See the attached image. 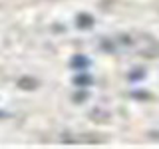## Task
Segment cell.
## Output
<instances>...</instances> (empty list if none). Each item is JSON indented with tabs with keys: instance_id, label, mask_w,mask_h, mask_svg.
Returning a JSON list of instances; mask_svg holds the SVG:
<instances>
[{
	"instance_id": "obj_4",
	"label": "cell",
	"mask_w": 159,
	"mask_h": 149,
	"mask_svg": "<svg viewBox=\"0 0 159 149\" xmlns=\"http://www.w3.org/2000/svg\"><path fill=\"white\" fill-rule=\"evenodd\" d=\"M74 82H76L78 86H88V84H92V78H89V76H84V74H80V76L74 78Z\"/></svg>"
},
{
	"instance_id": "obj_3",
	"label": "cell",
	"mask_w": 159,
	"mask_h": 149,
	"mask_svg": "<svg viewBox=\"0 0 159 149\" xmlns=\"http://www.w3.org/2000/svg\"><path fill=\"white\" fill-rule=\"evenodd\" d=\"M88 60H86V56H76V58H74L72 60V66L74 68H84V66H88Z\"/></svg>"
},
{
	"instance_id": "obj_2",
	"label": "cell",
	"mask_w": 159,
	"mask_h": 149,
	"mask_svg": "<svg viewBox=\"0 0 159 149\" xmlns=\"http://www.w3.org/2000/svg\"><path fill=\"white\" fill-rule=\"evenodd\" d=\"M18 86L22 88V89H32V88H36V79H32V78H22L18 82Z\"/></svg>"
},
{
	"instance_id": "obj_5",
	"label": "cell",
	"mask_w": 159,
	"mask_h": 149,
	"mask_svg": "<svg viewBox=\"0 0 159 149\" xmlns=\"http://www.w3.org/2000/svg\"><path fill=\"white\" fill-rule=\"evenodd\" d=\"M86 96H88V93L82 92V93H76V96H74V99H76V102H80V99H86Z\"/></svg>"
},
{
	"instance_id": "obj_1",
	"label": "cell",
	"mask_w": 159,
	"mask_h": 149,
	"mask_svg": "<svg viewBox=\"0 0 159 149\" xmlns=\"http://www.w3.org/2000/svg\"><path fill=\"white\" fill-rule=\"evenodd\" d=\"M93 24V18L89 16V14H80L78 16V26L80 28H89Z\"/></svg>"
}]
</instances>
